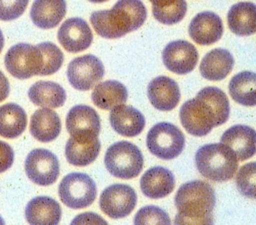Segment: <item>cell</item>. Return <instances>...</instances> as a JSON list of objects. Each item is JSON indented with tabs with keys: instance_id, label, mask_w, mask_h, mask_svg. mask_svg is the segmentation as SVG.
<instances>
[{
	"instance_id": "cell-38",
	"label": "cell",
	"mask_w": 256,
	"mask_h": 225,
	"mask_svg": "<svg viewBox=\"0 0 256 225\" xmlns=\"http://www.w3.org/2000/svg\"><path fill=\"white\" fill-rule=\"evenodd\" d=\"M3 46H4V37H3V34H2V31L0 30V53L3 49Z\"/></svg>"
},
{
	"instance_id": "cell-20",
	"label": "cell",
	"mask_w": 256,
	"mask_h": 225,
	"mask_svg": "<svg viewBox=\"0 0 256 225\" xmlns=\"http://www.w3.org/2000/svg\"><path fill=\"white\" fill-rule=\"evenodd\" d=\"M175 187V179L170 170L162 166L148 169L140 179V188L145 196L159 199L169 195Z\"/></svg>"
},
{
	"instance_id": "cell-29",
	"label": "cell",
	"mask_w": 256,
	"mask_h": 225,
	"mask_svg": "<svg viewBox=\"0 0 256 225\" xmlns=\"http://www.w3.org/2000/svg\"><path fill=\"white\" fill-rule=\"evenodd\" d=\"M229 93L234 101L244 106L256 105V73L242 71L232 77Z\"/></svg>"
},
{
	"instance_id": "cell-10",
	"label": "cell",
	"mask_w": 256,
	"mask_h": 225,
	"mask_svg": "<svg viewBox=\"0 0 256 225\" xmlns=\"http://www.w3.org/2000/svg\"><path fill=\"white\" fill-rule=\"evenodd\" d=\"M137 195L126 184H113L101 193L99 206L104 214L112 219L128 216L136 206Z\"/></svg>"
},
{
	"instance_id": "cell-12",
	"label": "cell",
	"mask_w": 256,
	"mask_h": 225,
	"mask_svg": "<svg viewBox=\"0 0 256 225\" xmlns=\"http://www.w3.org/2000/svg\"><path fill=\"white\" fill-rule=\"evenodd\" d=\"M162 60L168 70L184 75L195 68L198 62V52L190 42L176 40L165 46L162 52Z\"/></svg>"
},
{
	"instance_id": "cell-16",
	"label": "cell",
	"mask_w": 256,
	"mask_h": 225,
	"mask_svg": "<svg viewBox=\"0 0 256 225\" xmlns=\"http://www.w3.org/2000/svg\"><path fill=\"white\" fill-rule=\"evenodd\" d=\"M221 143L234 152L238 161L247 160L256 153V131L250 126L234 125L222 134Z\"/></svg>"
},
{
	"instance_id": "cell-31",
	"label": "cell",
	"mask_w": 256,
	"mask_h": 225,
	"mask_svg": "<svg viewBox=\"0 0 256 225\" xmlns=\"http://www.w3.org/2000/svg\"><path fill=\"white\" fill-rule=\"evenodd\" d=\"M236 186L245 197L256 199V162L241 166L236 175Z\"/></svg>"
},
{
	"instance_id": "cell-7",
	"label": "cell",
	"mask_w": 256,
	"mask_h": 225,
	"mask_svg": "<svg viewBox=\"0 0 256 225\" xmlns=\"http://www.w3.org/2000/svg\"><path fill=\"white\" fill-rule=\"evenodd\" d=\"M149 151L163 160H171L180 155L185 146V137L182 131L168 122L154 125L146 137Z\"/></svg>"
},
{
	"instance_id": "cell-17",
	"label": "cell",
	"mask_w": 256,
	"mask_h": 225,
	"mask_svg": "<svg viewBox=\"0 0 256 225\" xmlns=\"http://www.w3.org/2000/svg\"><path fill=\"white\" fill-rule=\"evenodd\" d=\"M147 94L149 101L158 110L170 111L180 100L178 84L167 76H158L148 84Z\"/></svg>"
},
{
	"instance_id": "cell-22",
	"label": "cell",
	"mask_w": 256,
	"mask_h": 225,
	"mask_svg": "<svg viewBox=\"0 0 256 225\" xmlns=\"http://www.w3.org/2000/svg\"><path fill=\"white\" fill-rule=\"evenodd\" d=\"M61 214L58 202L47 196L33 198L25 208V217L30 224H58Z\"/></svg>"
},
{
	"instance_id": "cell-11",
	"label": "cell",
	"mask_w": 256,
	"mask_h": 225,
	"mask_svg": "<svg viewBox=\"0 0 256 225\" xmlns=\"http://www.w3.org/2000/svg\"><path fill=\"white\" fill-rule=\"evenodd\" d=\"M25 172L35 184L48 186L53 184L59 176V161L47 149H34L26 157Z\"/></svg>"
},
{
	"instance_id": "cell-30",
	"label": "cell",
	"mask_w": 256,
	"mask_h": 225,
	"mask_svg": "<svg viewBox=\"0 0 256 225\" xmlns=\"http://www.w3.org/2000/svg\"><path fill=\"white\" fill-rule=\"evenodd\" d=\"M152 12L157 21L162 24L172 25L180 22L187 11L185 0H149Z\"/></svg>"
},
{
	"instance_id": "cell-34",
	"label": "cell",
	"mask_w": 256,
	"mask_h": 225,
	"mask_svg": "<svg viewBox=\"0 0 256 225\" xmlns=\"http://www.w3.org/2000/svg\"><path fill=\"white\" fill-rule=\"evenodd\" d=\"M28 2L29 0H0V20L11 21L19 18Z\"/></svg>"
},
{
	"instance_id": "cell-1",
	"label": "cell",
	"mask_w": 256,
	"mask_h": 225,
	"mask_svg": "<svg viewBox=\"0 0 256 225\" xmlns=\"http://www.w3.org/2000/svg\"><path fill=\"white\" fill-rule=\"evenodd\" d=\"M229 112L230 105L226 94L217 87L208 86L182 105L179 116L185 130L200 137L224 124L228 120Z\"/></svg>"
},
{
	"instance_id": "cell-33",
	"label": "cell",
	"mask_w": 256,
	"mask_h": 225,
	"mask_svg": "<svg viewBox=\"0 0 256 225\" xmlns=\"http://www.w3.org/2000/svg\"><path fill=\"white\" fill-rule=\"evenodd\" d=\"M168 214L159 207L145 206L135 215V224H170Z\"/></svg>"
},
{
	"instance_id": "cell-24",
	"label": "cell",
	"mask_w": 256,
	"mask_h": 225,
	"mask_svg": "<svg viewBox=\"0 0 256 225\" xmlns=\"http://www.w3.org/2000/svg\"><path fill=\"white\" fill-rule=\"evenodd\" d=\"M61 131V120L58 114L45 107L34 112L30 121V133L43 143L53 141Z\"/></svg>"
},
{
	"instance_id": "cell-8",
	"label": "cell",
	"mask_w": 256,
	"mask_h": 225,
	"mask_svg": "<svg viewBox=\"0 0 256 225\" xmlns=\"http://www.w3.org/2000/svg\"><path fill=\"white\" fill-rule=\"evenodd\" d=\"M58 192L64 205L72 209H83L94 202L97 188L90 176L85 173L74 172L61 180Z\"/></svg>"
},
{
	"instance_id": "cell-2",
	"label": "cell",
	"mask_w": 256,
	"mask_h": 225,
	"mask_svg": "<svg viewBox=\"0 0 256 225\" xmlns=\"http://www.w3.org/2000/svg\"><path fill=\"white\" fill-rule=\"evenodd\" d=\"M146 16L141 0H118L110 10L93 12L90 22L99 36L116 39L140 28Z\"/></svg>"
},
{
	"instance_id": "cell-37",
	"label": "cell",
	"mask_w": 256,
	"mask_h": 225,
	"mask_svg": "<svg viewBox=\"0 0 256 225\" xmlns=\"http://www.w3.org/2000/svg\"><path fill=\"white\" fill-rule=\"evenodd\" d=\"M10 92V86L9 81L6 78V76L3 74L2 71H0V102L4 101Z\"/></svg>"
},
{
	"instance_id": "cell-13",
	"label": "cell",
	"mask_w": 256,
	"mask_h": 225,
	"mask_svg": "<svg viewBox=\"0 0 256 225\" xmlns=\"http://www.w3.org/2000/svg\"><path fill=\"white\" fill-rule=\"evenodd\" d=\"M57 38L66 51L78 53L86 50L91 45L93 34L85 20L73 17L65 20L60 26Z\"/></svg>"
},
{
	"instance_id": "cell-35",
	"label": "cell",
	"mask_w": 256,
	"mask_h": 225,
	"mask_svg": "<svg viewBox=\"0 0 256 225\" xmlns=\"http://www.w3.org/2000/svg\"><path fill=\"white\" fill-rule=\"evenodd\" d=\"M14 160V152L9 144L4 141H0V173L8 170Z\"/></svg>"
},
{
	"instance_id": "cell-28",
	"label": "cell",
	"mask_w": 256,
	"mask_h": 225,
	"mask_svg": "<svg viewBox=\"0 0 256 225\" xmlns=\"http://www.w3.org/2000/svg\"><path fill=\"white\" fill-rule=\"evenodd\" d=\"M27 125V116L22 107L7 103L0 107V136L13 139L20 136Z\"/></svg>"
},
{
	"instance_id": "cell-5",
	"label": "cell",
	"mask_w": 256,
	"mask_h": 225,
	"mask_svg": "<svg viewBox=\"0 0 256 225\" xmlns=\"http://www.w3.org/2000/svg\"><path fill=\"white\" fill-rule=\"evenodd\" d=\"M104 163L111 175L120 179H132L142 171L143 155L131 142L119 141L107 149Z\"/></svg>"
},
{
	"instance_id": "cell-6",
	"label": "cell",
	"mask_w": 256,
	"mask_h": 225,
	"mask_svg": "<svg viewBox=\"0 0 256 225\" xmlns=\"http://www.w3.org/2000/svg\"><path fill=\"white\" fill-rule=\"evenodd\" d=\"M4 63L7 71L13 77L28 79L35 75H41L44 58L38 45L18 43L9 48Z\"/></svg>"
},
{
	"instance_id": "cell-23",
	"label": "cell",
	"mask_w": 256,
	"mask_h": 225,
	"mask_svg": "<svg viewBox=\"0 0 256 225\" xmlns=\"http://www.w3.org/2000/svg\"><path fill=\"white\" fill-rule=\"evenodd\" d=\"M234 65L232 54L221 48L209 51L200 63L201 75L210 81H219L227 77Z\"/></svg>"
},
{
	"instance_id": "cell-3",
	"label": "cell",
	"mask_w": 256,
	"mask_h": 225,
	"mask_svg": "<svg viewBox=\"0 0 256 225\" xmlns=\"http://www.w3.org/2000/svg\"><path fill=\"white\" fill-rule=\"evenodd\" d=\"M215 192L210 184L194 180L180 186L175 195L176 224H211Z\"/></svg>"
},
{
	"instance_id": "cell-18",
	"label": "cell",
	"mask_w": 256,
	"mask_h": 225,
	"mask_svg": "<svg viewBox=\"0 0 256 225\" xmlns=\"http://www.w3.org/2000/svg\"><path fill=\"white\" fill-rule=\"evenodd\" d=\"M112 128L120 135L135 137L139 135L145 127V118L136 108L121 104L111 109L109 116Z\"/></svg>"
},
{
	"instance_id": "cell-14",
	"label": "cell",
	"mask_w": 256,
	"mask_h": 225,
	"mask_svg": "<svg viewBox=\"0 0 256 225\" xmlns=\"http://www.w3.org/2000/svg\"><path fill=\"white\" fill-rule=\"evenodd\" d=\"M189 35L199 45H211L222 37L223 23L214 12L204 11L198 13L189 24Z\"/></svg>"
},
{
	"instance_id": "cell-39",
	"label": "cell",
	"mask_w": 256,
	"mask_h": 225,
	"mask_svg": "<svg viewBox=\"0 0 256 225\" xmlns=\"http://www.w3.org/2000/svg\"><path fill=\"white\" fill-rule=\"evenodd\" d=\"M88 1H90L92 3H103V2H106L108 0H88Z\"/></svg>"
},
{
	"instance_id": "cell-40",
	"label": "cell",
	"mask_w": 256,
	"mask_h": 225,
	"mask_svg": "<svg viewBox=\"0 0 256 225\" xmlns=\"http://www.w3.org/2000/svg\"><path fill=\"white\" fill-rule=\"evenodd\" d=\"M0 223H1V224H4V221H3L1 218H0Z\"/></svg>"
},
{
	"instance_id": "cell-27",
	"label": "cell",
	"mask_w": 256,
	"mask_h": 225,
	"mask_svg": "<svg viewBox=\"0 0 256 225\" xmlns=\"http://www.w3.org/2000/svg\"><path fill=\"white\" fill-rule=\"evenodd\" d=\"M28 96L33 104L47 108L61 107L66 100L64 88L52 81H37L29 88Z\"/></svg>"
},
{
	"instance_id": "cell-36",
	"label": "cell",
	"mask_w": 256,
	"mask_h": 225,
	"mask_svg": "<svg viewBox=\"0 0 256 225\" xmlns=\"http://www.w3.org/2000/svg\"><path fill=\"white\" fill-rule=\"evenodd\" d=\"M76 223H93V224H97V223H102V224H106V221L104 219H102L99 215L94 214V213H83L78 215L74 220H72V224H76Z\"/></svg>"
},
{
	"instance_id": "cell-15",
	"label": "cell",
	"mask_w": 256,
	"mask_h": 225,
	"mask_svg": "<svg viewBox=\"0 0 256 225\" xmlns=\"http://www.w3.org/2000/svg\"><path fill=\"white\" fill-rule=\"evenodd\" d=\"M101 144L96 135L71 136L65 146L67 161L74 166L91 164L100 152Z\"/></svg>"
},
{
	"instance_id": "cell-4",
	"label": "cell",
	"mask_w": 256,
	"mask_h": 225,
	"mask_svg": "<svg viewBox=\"0 0 256 225\" xmlns=\"http://www.w3.org/2000/svg\"><path fill=\"white\" fill-rule=\"evenodd\" d=\"M195 164L202 176L217 182L230 180L238 169L236 155L223 143L200 147L195 154Z\"/></svg>"
},
{
	"instance_id": "cell-25",
	"label": "cell",
	"mask_w": 256,
	"mask_h": 225,
	"mask_svg": "<svg viewBox=\"0 0 256 225\" xmlns=\"http://www.w3.org/2000/svg\"><path fill=\"white\" fill-rule=\"evenodd\" d=\"M229 29L238 36H249L256 32V5L252 2L234 4L227 15Z\"/></svg>"
},
{
	"instance_id": "cell-21",
	"label": "cell",
	"mask_w": 256,
	"mask_h": 225,
	"mask_svg": "<svg viewBox=\"0 0 256 225\" xmlns=\"http://www.w3.org/2000/svg\"><path fill=\"white\" fill-rule=\"evenodd\" d=\"M66 14L65 0H35L31 6L32 22L41 29L56 27Z\"/></svg>"
},
{
	"instance_id": "cell-9",
	"label": "cell",
	"mask_w": 256,
	"mask_h": 225,
	"mask_svg": "<svg viewBox=\"0 0 256 225\" xmlns=\"http://www.w3.org/2000/svg\"><path fill=\"white\" fill-rule=\"evenodd\" d=\"M104 76V66L99 58L86 54L74 58L67 67V78L73 88L87 91Z\"/></svg>"
},
{
	"instance_id": "cell-26",
	"label": "cell",
	"mask_w": 256,
	"mask_h": 225,
	"mask_svg": "<svg viewBox=\"0 0 256 225\" xmlns=\"http://www.w3.org/2000/svg\"><path fill=\"white\" fill-rule=\"evenodd\" d=\"M128 92L126 87L116 80H107L98 83L92 94L93 103L100 109L111 110L127 101Z\"/></svg>"
},
{
	"instance_id": "cell-19",
	"label": "cell",
	"mask_w": 256,
	"mask_h": 225,
	"mask_svg": "<svg viewBox=\"0 0 256 225\" xmlns=\"http://www.w3.org/2000/svg\"><path fill=\"white\" fill-rule=\"evenodd\" d=\"M66 128L71 136H98L101 128L100 117L93 108L87 105H76L67 114Z\"/></svg>"
},
{
	"instance_id": "cell-32",
	"label": "cell",
	"mask_w": 256,
	"mask_h": 225,
	"mask_svg": "<svg viewBox=\"0 0 256 225\" xmlns=\"http://www.w3.org/2000/svg\"><path fill=\"white\" fill-rule=\"evenodd\" d=\"M37 45L42 51L44 58V67L41 72V76L54 74L61 68L63 64L64 56L62 51L51 42H42Z\"/></svg>"
}]
</instances>
